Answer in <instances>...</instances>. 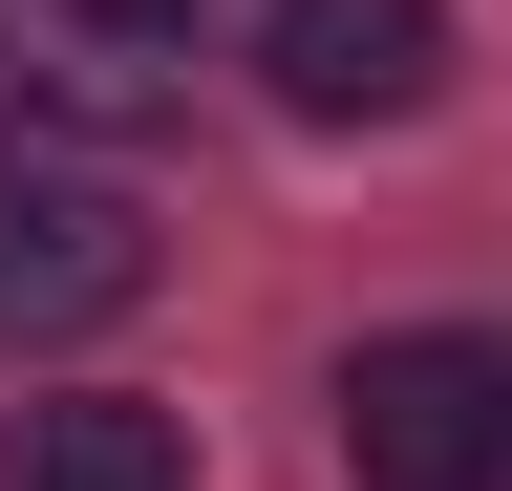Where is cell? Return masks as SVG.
<instances>
[{"mask_svg":"<svg viewBox=\"0 0 512 491\" xmlns=\"http://www.w3.org/2000/svg\"><path fill=\"white\" fill-rule=\"evenodd\" d=\"M0 107L128 150V129L192 107V22H171V0H0Z\"/></svg>","mask_w":512,"mask_h":491,"instance_id":"cell-2","label":"cell"},{"mask_svg":"<svg viewBox=\"0 0 512 491\" xmlns=\"http://www.w3.org/2000/svg\"><path fill=\"white\" fill-rule=\"evenodd\" d=\"M256 86H278L299 129H406L448 86V0H278V22H256Z\"/></svg>","mask_w":512,"mask_h":491,"instance_id":"cell-4","label":"cell"},{"mask_svg":"<svg viewBox=\"0 0 512 491\" xmlns=\"http://www.w3.org/2000/svg\"><path fill=\"white\" fill-rule=\"evenodd\" d=\"M150 299V214L107 171H0V342H107Z\"/></svg>","mask_w":512,"mask_h":491,"instance_id":"cell-3","label":"cell"},{"mask_svg":"<svg viewBox=\"0 0 512 491\" xmlns=\"http://www.w3.org/2000/svg\"><path fill=\"white\" fill-rule=\"evenodd\" d=\"M0 491H192V427H171V406H128V385L0 406Z\"/></svg>","mask_w":512,"mask_h":491,"instance_id":"cell-5","label":"cell"},{"mask_svg":"<svg viewBox=\"0 0 512 491\" xmlns=\"http://www.w3.org/2000/svg\"><path fill=\"white\" fill-rule=\"evenodd\" d=\"M342 470L363 491H512V342L491 321H406L342 363Z\"/></svg>","mask_w":512,"mask_h":491,"instance_id":"cell-1","label":"cell"}]
</instances>
